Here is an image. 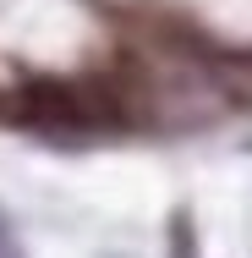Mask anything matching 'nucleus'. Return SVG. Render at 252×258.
Instances as JSON below:
<instances>
[{"label": "nucleus", "instance_id": "nucleus-1", "mask_svg": "<svg viewBox=\"0 0 252 258\" xmlns=\"http://www.w3.org/2000/svg\"><path fill=\"white\" fill-rule=\"evenodd\" d=\"M192 231H187V214H176V258H192V242H187Z\"/></svg>", "mask_w": 252, "mask_h": 258}]
</instances>
